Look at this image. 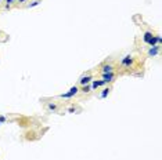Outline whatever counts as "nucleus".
Listing matches in <instances>:
<instances>
[{
  "instance_id": "2",
  "label": "nucleus",
  "mask_w": 162,
  "mask_h": 160,
  "mask_svg": "<svg viewBox=\"0 0 162 160\" xmlns=\"http://www.w3.org/2000/svg\"><path fill=\"white\" fill-rule=\"evenodd\" d=\"M161 40H162L161 36H153L150 40H148V44H150V46H155L157 43H161Z\"/></svg>"
},
{
  "instance_id": "9",
  "label": "nucleus",
  "mask_w": 162,
  "mask_h": 160,
  "mask_svg": "<svg viewBox=\"0 0 162 160\" xmlns=\"http://www.w3.org/2000/svg\"><path fill=\"white\" fill-rule=\"evenodd\" d=\"M151 37H153V35H151V32H146V33H144V42H146V43H148V40H150Z\"/></svg>"
},
{
  "instance_id": "14",
  "label": "nucleus",
  "mask_w": 162,
  "mask_h": 160,
  "mask_svg": "<svg viewBox=\"0 0 162 160\" xmlns=\"http://www.w3.org/2000/svg\"><path fill=\"white\" fill-rule=\"evenodd\" d=\"M14 2H15V0H7V6L11 4V3H14Z\"/></svg>"
},
{
  "instance_id": "1",
  "label": "nucleus",
  "mask_w": 162,
  "mask_h": 160,
  "mask_svg": "<svg viewBox=\"0 0 162 160\" xmlns=\"http://www.w3.org/2000/svg\"><path fill=\"white\" fill-rule=\"evenodd\" d=\"M78 87L75 86V87H72L69 91H68V93H65V94H61V98H71V97H74L75 94H78Z\"/></svg>"
},
{
  "instance_id": "4",
  "label": "nucleus",
  "mask_w": 162,
  "mask_h": 160,
  "mask_svg": "<svg viewBox=\"0 0 162 160\" xmlns=\"http://www.w3.org/2000/svg\"><path fill=\"white\" fill-rule=\"evenodd\" d=\"M158 53H159V47H158V46H153V48L148 51V55H150V57H154V55H157Z\"/></svg>"
},
{
  "instance_id": "13",
  "label": "nucleus",
  "mask_w": 162,
  "mask_h": 160,
  "mask_svg": "<svg viewBox=\"0 0 162 160\" xmlns=\"http://www.w3.org/2000/svg\"><path fill=\"white\" fill-rule=\"evenodd\" d=\"M89 90H90V87H89V86H85V87H83V90H82V91H83V93H87Z\"/></svg>"
},
{
  "instance_id": "7",
  "label": "nucleus",
  "mask_w": 162,
  "mask_h": 160,
  "mask_svg": "<svg viewBox=\"0 0 162 160\" xmlns=\"http://www.w3.org/2000/svg\"><path fill=\"white\" fill-rule=\"evenodd\" d=\"M103 84H105V81L104 80H100V81H93V84H92V87L93 88H97V87H100V86H103Z\"/></svg>"
},
{
  "instance_id": "6",
  "label": "nucleus",
  "mask_w": 162,
  "mask_h": 160,
  "mask_svg": "<svg viewBox=\"0 0 162 160\" xmlns=\"http://www.w3.org/2000/svg\"><path fill=\"white\" fill-rule=\"evenodd\" d=\"M90 80H92V76H85V77H82V79L79 80V83H80V84H83V86H85V84H87Z\"/></svg>"
},
{
  "instance_id": "5",
  "label": "nucleus",
  "mask_w": 162,
  "mask_h": 160,
  "mask_svg": "<svg viewBox=\"0 0 162 160\" xmlns=\"http://www.w3.org/2000/svg\"><path fill=\"white\" fill-rule=\"evenodd\" d=\"M103 76H104V81L105 83H108V81H111L114 79V73L109 72V73H103Z\"/></svg>"
},
{
  "instance_id": "8",
  "label": "nucleus",
  "mask_w": 162,
  "mask_h": 160,
  "mask_svg": "<svg viewBox=\"0 0 162 160\" xmlns=\"http://www.w3.org/2000/svg\"><path fill=\"white\" fill-rule=\"evenodd\" d=\"M112 72V65H104L103 66V73H109Z\"/></svg>"
},
{
  "instance_id": "3",
  "label": "nucleus",
  "mask_w": 162,
  "mask_h": 160,
  "mask_svg": "<svg viewBox=\"0 0 162 160\" xmlns=\"http://www.w3.org/2000/svg\"><path fill=\"white\" fill-rule=\"evenodd\" d=\"M132 64H133V58L130 55H127L122 59V66H129V65H132Z\"/></svg>"
},
{
  "instance_id": "12",
  "label": "nucleus",
  "mask_w": 162,
  "mask_h": 160,
  "mask_svg": "<svg viewBox=\"0 0 162 160\" xmlns=\"http://www.w3.org/2000/svg\"><path fill=\"white\" fill-rule=\"evenodd\" d=\"M56 108H57V106H56L54 104H49V109H53V110H54Z\"/></svg>"
},
{
  "instance_id": "16",
  "label": "nucleus",
  "mask_w": 162,
  "mask_h": 160,
  "mask_svg": "<svg viewBox=\"0 0 162 160\" xmlns=\"http://www.w3.org/2000/svg\"><path fill=\"white\" fill-rule=\"evenodd\" d=\"M19 2H25V0H19Z\"/></svg>"
},
{
  "instance_id": "10",
  "label": "nucleus",
  "mask_w": 162,
  "mask_h": 160,
  "mask_svg": "<svg viewBox=\"0 0 162 160\" xmlns=\"http://www.w3.org/2000/svg\"><path fill=\"white\" fill-rule=\"evenodd\" d=\"M40 3H42V0H35V2H32V3H31L28 7H29V8H31V7H36V6H39Z\"/></svg>"
},
{
  "instance_id": "11",
  "label": "nucleus",
  "mask_w": 162,
  "mask_h": 160,
  "mask_svg": "<svg viewBox=\"0 0 162 160\" xmlns=\"http://www.w3.org/2000/svg\"><path fill=\"white\" fill-rule=\"evenodd\" d=\"M109 91H111L109 88H104V90H103V93H101V98H105L107 95L109 94Z\"/></svg>"
},
{
  "instance_id": "15",
  "label": "nucleus",
  "mask_w": 162,
  "mask_h": 160,
  "mask_svg": "<svg viewBox=\"0 0 162 160\" xmlns=\"http://www.w3.org/2000/svg\"><path fill=\"white\" fill-rule=\"evenodd\" d=\"M0 121H6V117L4 116H0Z\"/></svg>"
}]
</instances>
